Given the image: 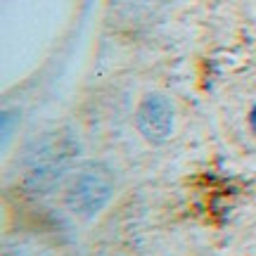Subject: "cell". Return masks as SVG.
I'll list each match as a JSON object with an SVG mask.
<instances>
[{
    "instance_id": "1",
    "label": "cell",
    "mask_w": 256,
    "mask_h": 256,
    "mask_svg": "<svg viewBox=\"0 0 256 256\" xmlns=\"http://www.w3.org/2000/svg\"><path fill=\"white\" fill-rule=\"evenodd\" d=\"M112 200V176L104 166L90 164L74 178L66 192L69 209L81 218H95Z\"/></svg>"
},
{
    "instance_id": "2",
    "label": "cell",
    "mask_w": 256,
    "mask_h": 256,
    "mask_svg": "<svg viewBox=\"0 0 256 256\" xmlns=\"http://www.w3.org/2000/svg\"><path fill=\"white\" fill-rule=\"evenodd\" d=\"M136 126L147 142H152V145L166 142L176 126V110L171 100L162 92L147 95L145 100L138 104Z\"/></svg>"
},
{
    "instance_id": "3",
    "label": "cell",
    "mask_w": 256,
    "mask_h": 256,
    "mask_svg": "<svg viewBox=\"0 0 256 256\" xmlns=\"http://www.w3.org/2000/svg\"><path fill=\"white\" fill-rule=\"evenodd\" d=\"M249 124H252V130L256 133V107L252 110V114H249Z\"/></svg>"
}]
</instances>
